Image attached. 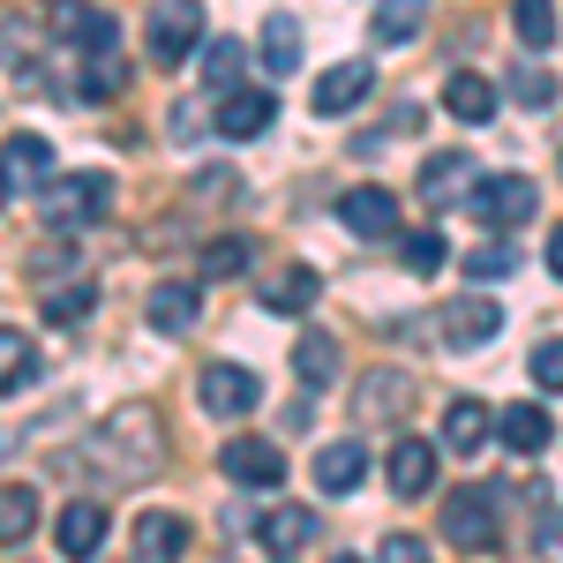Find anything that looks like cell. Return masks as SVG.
I'll return each instance as SVG.
<instances>
[{"mask_svg": "<svg viewBox=\"0 0 563 563\" xmlns=\"http://www.w3.org/2000/svg\"><path fill=\"white\" fill-rule=\"evenodd\" d=\"M84 459L98 466L106 488H135L143 474H158V459H166V429H158V413H151L143 398H129V406H113V413L90 429Z\"/></svg>", "mask_w": 563, "mask_h": 563, "instance_id": "obj_1", "label": "cell"}, {"mask_svg": "<svg viewBox=\"0 0 563 563\" xmlns=\"http://www.w3.org/2000/svg\"><path fill=\"white\" fill-rule=\"evenodd\" d=\"M106 203H113V174H60L53 188L38 196V218L53 225V233H84L90 218H106Z\"/></svg>", "mask_w": 563, "mask_h": 563, "instance_id": "obj_2", "label": "cell"}, {"mask_svg": "<svg viewBox=\"0 0 563 563\" xmlns=\"http://www.w3.org/2000/svg\"><path fill=\"white\" fill-rule=\"evenodd\" d=\"M533 211H541V188H533L526 174H488V180L466 188V218L496 225V233H519Z\"/></svg>", "mask_w": 563, "mask_h": 563, "instance_id": "obj_3", "label": "cell"}, {"mask_svg": "<svg viewBox=\"0 0 563 563\" xmlns=\"http://www.w3.org/2000/svg\"><path fill=\"white\" fill-rule=\"evenodd\" d=\"M196 45H203V0H158L151 8V38H143L151 68H180Z\"/></svg>", "mask_w": 563, "mask_h": 563, "instance_id": "obj_4", "label": "cell"}, {"mask_svg": "<svg viewBox=\"0 0 563 563\" xmlns=\"http://www.w3.org/2000/svg\"><path fill=\"white\" fill-rule=\"evenodd\" d=\"M196 406L218 413V421H249V413L263 406V384L241 368V361H211V368L196 376Z\"/></svg>", "mask_w": 563, "mask_h": 563, "instance_id": "obj_5", "label": "cell"}, {"mask_svg": "<svg viewBox=\"0 0 563 563\" xmlns=\"http://www.w3.org/2000/svg\"><path fill=\"white\" fill-rule=\"evenodd\" d=\"M443 533H451V549H466V556H488L504 533H496V488H459L451 504H443Z\"/></svg>", "mask_w": 563, "mask_h": 563, "instance_id": "obj_6", "label": "cell"}, {"mask_svg": "<svg viewBox=\"0 0 563 563\" xmlns=\"http://www.w3.org/2000/svg\"><path fill=\"white\" fill-rule=\"evenodd\" d=\"M196 316H203V278H158L151 301H143V323H151L158 339H188Z\"/></svg>", "mask_w": 563, "mask_h": 563, "instance_id": "obj_7", "label": "cell"}, {"mask_svg": "<svg viewBox=\"0 0 563 563\" xmlns=\"http://www.w3.org/2000/svg\"><path fill=\"white\" fill-rule=\"evenodd\" d=\"M435 323H443V346L474 353V346H488V339L504 331V301H496V294H459Z\"/></svg>", "mask_w": 563, "mask_h": 563, "instance_id": "obj_8", "label": "cell"}, {"mask_svg": "<svg viewBox=\"0 0 563 563\" xmlns=\"http://www.w3.org/2000/svg\"><path fill=\"white\" fill-rule=\"evenodd\" d=\"M339 218H346L353 241H390V233H398V196L376 188V180H361V188L339 196Z\"/></svg>", "mask_w": 563, "mask_h": 563, "instance_id": "obj_9", "label": "cell"}, {"mask_svg": "<svg viewBox=\"0 0 563 563\" xmlns=\"http://www.w3.org/2000/svg\"><path fill=\"white\" fill-rule=\"evenodd\" d=\"M218 466H225V481H241V488H278L286 481V451L263 443V435H233L218 451Z\"/></svg>", "mask_w": 563, "mask_h": 563, "instance_id": "obj_10", "label": "cell"}, {"mask_svg": "<svg viewBox=\"0 0 563 563\" xmlns=\"http://www.w3.org/2000/svg\"><path fill=\"white\" fill-rule=\"evenodd\" d=\"M53 549H60L68 563H90L98 549H106V504H98V496H76V504L53 519Z\"/></svg>", "mask_w": 563, "mask_h": 563, "instance_id": "obj_11", "label": "cell"}, {"mask_svg": "<svg viewBox=\"0 0 563 563\" xmlns=\"http://www.w3.org/2000/svg\"><path fill=\"white\" fill-rule=\"evenodd\" d=\"M384 481H390V496H429L435 488V443H421V435H398L390 443V459H384Z\"/></svg>", "mask_w": 563, "mask_h": 563, "instance_id": "obj_12", "label": "cell"}, {"mask_svg": "<svg viewBox=\"0 0 563 563\" xmlns=\"http://www.w3.org/2000/svg\"><path fill=\"white\" fill-rule=\"evenodd\" d=\"M271 121H278V98H271V90H225V98H218V135H225V143H249V135H263Z\"/></svg>", "mask_w": 563, "mask_h": 563, "instance_id": "obj_13", "label": "cell"}, {"mask_svg": "<svg viewBox=\"0 0 563 563\" xmlns=\"http://www.w3.org/2000/svg\"><path fill=\"white\" fill-rule=\"evenodd\" d=\"M368 90H376V68H368V60H339V68H323V84H316V113L339 121V113H353Z\"/></svg>", "mask_w": 563, "mask_h": 563, "instance_id": "obj_14", "label": "cell"}, {"mask_svg": "<svg viewBox=\"0 0 563 563\" xmlns=\"http://www.w3.org/2000/svg\"><path fill=\"white\" fill-rule=\"evenodd\" d=\"M60 38L76 45L84 60H113V45H121V23H113L106 8H60Z\"/></svg>", "mask_w": 563, "mask_h": 563, "instance_id": "obj_15", "label": "cell"}, {"mask_svg": "<svg viewBox=\"0 0 563 563\" xmlns=\"http://www.w3.org/2000/svg\"><path fill=\"white\" fill-rule=\"evenodd\" d=\"M353 406H361V421H398V413L413 406V376H406V368H368Z\"/></svg>", "mask_w": 563, "mask_h": 563, "instance_id": "obj_16", "label": "cell"}, {"mask_svg": "<svg viewBox=\"0 0 563 563\" xmlns=\"http://www.w3.org/2000/svg\"><path fill=\"white\" fill-rule=\"evenodd\" d=\"M135 556H143V563H180V556H188V519H180V511H151V519H135Z\"/></svg>", "mask_w": 563, "mask_h": 563, "instance_id": "obj_17", "label": "cell"}, {"mask_svg": "<svg viewBox=\"0 0 563 563\" xmlns=\"http://www.w3.org/2000/svg\"><path fill=\"white\" fill-rule=\"evenodd\" d=\"M488 429H496V421H488L481 398H451V406H443V451H451V459H474L481 443H488Z\"/></svg>", "mask_w": 563, "mask_h": 563, "instance_id": "obj_18", "label": "cell"}, {"mask_svg": "<svg viewBox=\"0 0 563 563\" xmlns=\"http://www.w3.org/2000/svg\"><path fill=\"white\" fill-rule=\"evenodd\" d=\"M443 106H451V121L488 129V121H496V84H488V76H474V68H459V76L443 84Z\"/></svg>", "mask_w": 563, "mask_h": 563, "instance_id": "obj_19", "label": "cell"}, {"mask_svg": "<svg viewBox=\"0 0 563 563\" xmlns=\"http://www.w3.org/2000/svg\"><path fill=\"white\" fill-rule=\"evenodd\" d=\"M316 294H323V278H316L308 263H286L278 278H263V308H271V316H308Z\"/></svg>", "mask_w": 563, "mask_h": 563, "instance_id": "obj_20", "label": "cell"}, {"mask_svg": "<svg viewBox=\"0 0 563 563\" xmlns=\"http://www.w3.org/2000/svg\"><path fill=\"white\" fill-rule=\"evenodd\" d=\"M361 481H368V451L361 443H323L316 451V488L323 496H353Z\"/></svg>", "mask_w": 563, "mask_h": 563, "instance_id": "obj_21", "label": "cell"}, {"mask_svg": "<svg viewBox=\"0 0 563 563\" xmlns=\"http://www.w3.org/2000/svg\"><path fill=\"white\" fill-rule=\"evenodd\" d=\"M421 31H429V0H376V23H368V38L384 45H413L421 38Z\"/></svg>", "mask_w": 563, "mask_h": 563, "instance_id": "obj_22", "label": "cell"}, {"mask_svg": "<svg viewBox=\"0 0 563 563\" xmlns=\"http://www.w3.org/2000/svg\"><path fill=\"white\" fill-rule=\"evenodd\" d=\"M339 368H346V353H339V339H323V331H308V339H294V376H301L308 390H331V384H339Z\"/></svg>", "mask_w": 563, "mask_h": 563, "instance_id": "obj_23", "label": "cell"}, {"mask_svg": "<svg viewBox=\"0 0 563 563\" xmlns=\"http://www.w3.org/2000/svg\"><path fill=\"white\" fill-rule=\"evenodd\" d=\"M45 174H53V143L45 135H8V203H23V188Z\"/></svg>", "mask_w": 563, "mask_h": 563, "instance_id": "obj_24", "label": "cell"}, {"mask_svg": "<svg viewBox=\"0 0 563 563\" xmlns=\"http://www.w3.org/2000/svg\"><path fill=\"white\" fill-rule=\"evenodd\" d=\"M316 533H323V526H316L308 504H278V511L263 519V549H271V556H294V549H308Z\"/></svg>", "mask_w": 563, "mask_h": 563, "instance_id": "obj_25", "label": "cell"}, {"mask_svg": "<svg viewBox=\"0 0 563 563\" xmlns=\"http://www.w3.org/2000/svg\"><path fill=\"white\" fill-rule=\"evenodd\" d=\"M256 53H263V76H271V84H286V76L301 68V23H294V15H271Z\"/></svg>", "mask_w": 563, "mask_h": 563, "instance_id": "obj_26", "label": "cell"}, {"mask_svg": "<svg viewBox=\"0 0 563 563\" xmlns=\"http://www.w3.org/2000/svg\"><path fill=\"white\" fill-rule=\"evenodd\" d=\"M474 158H466V151H443V158H429V166H421V196H429V203H451V196H459V203H466V188H474Z\"/></svg>", "mask_w": 563, "mask_h": 563, "instance_id": "obj_27", "label": "cell"}, {"mask_svg": "<svg viewBox=\"0 0 563 563\" xmlns=\"http://www.w3.org/2000/svg\"><path fill=\"white\" fill-rule=\"evenodd\" d=\"M496 435H504V443H511L519 459H533V451H549V435H556V421H549V413H541L533 398H519V406H511V413L496 421Z\"/></svg>", "mask_w": 563, "mask_h": 563, "instance_id": "obj_28", "label": "cell"}, {"mask_svg": "<svg viewBox=\"0 0 563 563\" xmlns=\"http://www.w3.org/2000/svg\"><path fill=\"white\" fill-rule=\"evenodd\" d=\"M31 384H38V346L8 323V331H0V390H8V398H23Z\"/></svg>", "mask_w": 563, "mask_h": 563, "instance_id": "obj_29", "label": "cell"}, {"mask_svg": "<svg viewBox=\"0 0 563 563\" xmlns=\"http://www.w3.org/2000/svg\"><path fill=\"white\" fill-rule=\"evenodd\" d=\"M511 31L526 53H549L556 45V0H511Z\"/></svg>", "mask_w": 563, "mask_h": 563, "instance_id": "obj_30", "label": "cell"}, {"mask_svg": "<svg viewBox=\"0 0 563 563\" xmlns=\"http://www.w3.org/2000/svg\"><path fill=\"white\" fill-rule=\"evenodd\" d=\"M31 526H38V488L8 481V496H0V541H8V549H23V541H31Z\"/></svg>", "mask_w": 563, "mask_h": 563, "instance_id": "obj_31", "label": "cell"}, {"mask_svg": "<svg viewBox=\"0 0 563 563\" xmlns=\"http://www.w3.org/2000/svg\"><path fill=\"white\" fill-rule=\"evenodd\" d=\"M98 308V286L90 278H68V286H45V323H84Z\"/></svg>", "mask_w": 563, "mask_h": 563, "instance_id": "obj_32", "label": "cell"}, {"mask_svg": "<svg viewBox=\"0 0 563 563\" xmlns=\"http://www.w3.org/2000/svg\"><path fill=\"white\" fill-rule=\"evenodd\" d=\"M203 90H211V98L241 90V45H233V38H211V45H203Z\"/></svg>", "mask_w": 563, "mask_h": 563, "instance_id": "obj_33", "label": "cell"}, {"mask_svg": "<svg viewBox=\"0 0 563 563\" xmlns=\"http://www.w3.org/2000/svg\"><path fill=\"white\" fill-rule=\"evenodd\" d=\"M511 271H519V249H511V241H488V249L466 256V278H481V286H496V278H511Z\"/></svg>", "mask_w": 563, "mask_h": 563, "instance_id": "obj_34", "label": "cell"}, {"mask_svg": "<svg viewBox=\"0 0 563 563\" xmlns=\"http://www.w3.org/2000/svg\"><path fill=\"white\" fill-rule=\"evenodd\" d=\"M511 98L526 113H541V106H556V76L549 68H511Z\"/></svg>", "mask_w": 563, "mask_h": 563, "instance_id": "obj_35", "label": "cell"}, {"mask_svg": "<svg viewBox=\"0 0 563 563\" xmlns=\"http://www.w3.org/2000/svg\"><path fill=\"white\" fill-rule=\"evenodd\" d=\"M249 263H256L249 241H211V249H203V278H241Z\"/></svg>", "mask_w": 563, "mask_h": 563, "instance_id": "obj_36", "label": "cell"}, {"mask_svg": "<svg viewBox=\"0 0 563 563\" xmlns=\"http://www.w3.org/2000/svg\"><path fill=\"white\" fill-rule=\"evenodd\" d=\"M533 384L563 390V339H541V346H533Z\"/></svg>", "mask_w": 563, "mask_h": 563, "instance_id": "obj_37", "label": "cell"}, {"mask_svg": "<svg viewBox=\"0 0 563 563\" xmlns=\"http://www.w3.org/2000/svg\"><path fill=\"white\" fill-rule=\"evenodd\" d=\"M406 263L429 278V271H443V233H406Z\"/></svg>", "mask_w": 563, "mask_h": 563, "instance_id": "obj_38", "label": "cell"}, {"mask_svg": "<svg viewBox=\"0 0 563 563\" xmlns=\"http://www.w3.org/2000/svg\"><path fill=\"white\" fill-rule=\"evenodd\" d=\"M376 563H429V549H421L413 533H384V549H376Z\"/></svg>", "mask_w": 563, "mask_h": 563, "instance_id": "obj_39", "label": "cell"}, {"mask_svg": "<svg viewBox=\"0 0 563 563\" xmlns=\"http://www.w3.org/2000/svg\"><path fill=\"white\" fill-rule=\"evenodd\" d=\"M549 271H556V278H563V225H556V233H549Z\"/></svg>", "mask_w": 563, "mask_h": 563, "instance_id": "obj_40", "label": "cell"}, {"mask_svg": "<svg viewBox=\"0 0 563 563\" xmlns=\"http://www.w3.org/2000/svg\"><path fill=\"white\" fill-rule=\"evenodd\" d=\"M331 563H361V556H331Z\"/></svg>", "mask_w": 563, "mask_h": 563, "instance_id": "obj_41", "label": "cell"}]
</instances>
